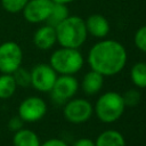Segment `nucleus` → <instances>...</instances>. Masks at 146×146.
Wrapping results in <instances>:
<instances>
[{
  "label": "nucleus",
  "instance_id": "nucleus-7",
  "mask_svg": "<svg viewBox=\"0 0 146 146\" xmlns=\"http://www.w3.org/2000/svg\"><path fill=\"white\" fill-rule=\"evenodd\" d=\"M23 52L21 47L14 41H7L0 44V72L13 74L21 67Z\"/></svg>",
  "mask_w": 146,
  "mask_h": 146
},
{
  "label": "nucleus",
  "instance_id": "nucleus-25",
  "mask_svg": "<svg viewBox=\"0 0 146 146\" xmlns=\"http://www.w3.org/2000/svg\"><path fill=\"white\" fill-rule=\"evenodd\" d=\"M54 2H58V3H64V5H67V3H71L75 0H52Z\"/></svg>",
  "mask_w": 146,
  "mask_h": 146
},
{
  "label": "nucleus",
  "instance_id": "nucleus-8",
  "mask_svg": "<svg viewBox=\"0 0 146 146\" xmlns=\"http://www.w3.org/2000/svg\"><path fill=\"white\" fill-rule=\"evenodd\" d=\"M31 86L41 92H50L58 76L49 64H38L31 71Z\"/></svg>",
  "mask_w": 146,
  "mask_h": 146
},
{
  "label": "nucleus",
  "instance_id": "nucleus-21",
  "mask_svg": "<svg viewBox=\"0 0 146 146\" xmlns=\"http://www.w3.org/2000/svg\"><path fill=\"white\" fill-rule=\"evenodd\" d=\"M133 42L138 50L146 54V25L140 26L135 35H133Z\"/></svg>",
  "mask_w": 146,
  "mask_h": 146
},
{
  "label": "nucleus",
  "instance_id": "nucleus-18",
  "mask_svg": "<svg viewBox=\"0 0 146 146\" xmlns=\"http://www.w3.org/2000/svg\"><path fill=\"white\" fill-rule=\"evenodd\" d=\"M16 88H17V84L15 82L13 74L2 73V75H0V98L1 99L10 98L16 91Z\"/></svg>",
  "mask_w": 146,
  "mask_h": 146
},
{
  "label": "nucleus",
  "instance_id": "nucleus-14",
  "mask_svg": "<svg viewBox=\"0 0 146 146\" xmlns=\"http://www.w3.org/2000/svg\"><path fill=\"white\" fill-rule=\"evenodd\" d=\"M96 146H127L124 136L115 129H107L100 132L96 140Z\"/></svg>",
  "mask_w": 146,
  "mask_h": 146
},
{
  "label": "nucleus",
  "instance_id": "nucleus-11",
  "mask_svg": "<svg viewBox=\"0 0 146 146\" xmlns=\"http://www.w3.org/2000/svg\"><path fill=\"white\" fill-rule=\"evenodd\" d=\"M88 35L97 39H104L108 35L111 31V25L108 19L102 14H92L84 19Z\"/></svg>",
  "mask_w": 146,
  "mask_h": 146
},
{
  "label": "nucleus",
  "instance_id": "nucleus-9",
  "mask_svg": "<svg viewBox=\"0 0 146 146\" xmlns=\"http://www.w3.org/2000/svg\"><path fill=\"white\" fill-rule=\"evenodd\" d=\"M47 113L46 102L36 96L25 98L18 107V116L25 122H35L41 120Z\"/></svg>",
  "mask_w": 146,
  "mask_h": 146
},
{
  "label": "nucleus",
  "instance_id": "nucleus-10",
  "mask_svg": "<svg viewBox=\"0 0 146 146\" xmlns=\"http://www.w3.org/2000/svg\"><path fill=\"white\" fill-rule=\"evenodd\" d=\"M54 6L52 0H29L23 8L24 18L30 23L46 22Z\"/></svg>",
  "mask_w": 146,
  "mask_h": 146
},
{
  "label": "nucleus",
  "instance_id": "nucleus-13",
  "mask_svg": "<svg viewBox=\"0 0 146 146\" xmlns=\"http://www.w3.org/2000/svg\"><path fill=\"white\" fill-rule=\"evenodd\" d=\"M103 86H104V76L96 71L90 70L82 78L81 88L83 92L88 96L97 95L103 89Z\"/></svg>",
  "mask_w": 146,
  "mask_h": 146
},
{
  "label": "nucleus",
  "instance_id": "nucleus-15",
  "mask_svg": "<svg viewBox=\"0 0 146 146\" xmlns=\"http://www.w3.org/2000/svg\"><path fill=\"white\" fill-rule=\"evenodd\" d=\"M14 146H40L38 135L30 129H19L15 132L13 138Z\"/></svg>",
  "mask_w": 146,
  "mask_h": 146
},
{
  "label": "nucleus",
  "instance_id": "nucleus-5",
  "mask_svg": "<svg viewBox=\"0 0 146 146\" xmlns=\"http://www.w3.org/2000/svg\"><path fill=\"white\" fill-rule=\"evenodd\" d=\"M63 115L73 124H82L94 115V105L86 98H71L63 106Z\"/></svg>",
  "mask_w": 146,
  "mask_h": 146
},
{
  "label": "nucleus",
  "instance_id": "nucleus-22",
  "mask_svg": "<svg viewBox=\"0 0 146 146\" xmlns=\"http://www.w3.org/2000/svg\"><path fill=\"white\" fill-rule=\"evenodd\" d=\"M29 0H1V5L5 10L9 13H18L22 11Z\"/></svg>",
  "mask_w": 146,
  "mask_h": 146
},
{
  "label": "nucleus",
  "instance_id": "nucleus-17",
  "mask_svg": "<svg viewBox=\"0 0 146 146\" xmlns=\"http://www.w3.org/2000/svg\"><path fill=\"white\" fill-rule=\"evenodd\" d=\"M70 16V10L67 5L64 3H58V2H54L51 13L48 17V19L46 21V23L48 25H51L54 27H56L60 22H63L65 18H67Z\"/></svg>",
  "mask_w": 146,
  "mask_h": 146
},
{
  "label": "nucleus",
  "instance_id": "nucleus-20",
  "mask_svg": "<svg viewBox=\"0 0 146 146\" xmlns=\"http://www.w3.org/2000/svg\"><path fill=\"white\" fill-rule=\"evenodd\" d=\"M122 98H123V102H124L125 107H135L140 102V92L137 89L132 88V89L127 90L122 95Z\"/></svg>",
  "mask_w": 146,
  "mask_h": 146
},
{
  "label": "nucleus",
  "instance_id": "nucleus-23",
  "mask_svg": "<svg viewBox=\"0 0 146 146\" xmlns=\"http://www.w3.org/2000/svg\"><path fill=\"white\" fill-rule=\"evenodd\" d=\"M40 146H70V145L60 138H50L46 140L43 144H41Z\"/></svg>",
  "mask_w": 146,
  "mask_h": 146
},
{
  "label": "nucleus",
  "instance_id": "nucleus-1",
  "mask_svg": "<svg viewBox=\"0 0 146 146\" xmlns=\"http://www.w3.org/2000/svg\"><path fill=\"white\" fill-rule=\"evenodd\" d=\"M127 60L128 52L124 46L113 39H100L89 49L87 55L90 70L98 72L104 78L114 76L122 72Z\"/></svg>",
  "mask_w": 146,
  "mask_h": 146
},
{
  "label": "nucleus",
  "instance_id": "nucleus-12",
  "mask_svg": "<svg viewBox=\"0 0 146 146\" xmlns=\"http://www.w3.org/2000/svg\"><path fill=\"white\" fill-rule=\"evenodd\" d=\"M56 42V30L54 26L48 24L39 27L33 35V43L40 50H48L52 48Z\"/></svg>",
  "mask_w": 146,
  "mask_h": 146
},
{
  "label": "nucleus",
  "instance_id": "nucleus-4",
  "mask_svg": "<svg viewBox=\"0 0 146 146\" xmlns=\"http://www.w3.org/2000/svg\"><path fill=\"white\" fill-rule=\"evenodd\" d=\"M83 64L84 58L79 49L65 47L56 49L49 60V65L59 75H74L81 71Z\"/></svg>",
  "mask_w": 146,
  "mask_h": 146
},
{
  "label": "nucleus",
  "instance_id": "nucleus-24",
  "mask_svg": "<svg viewBox=\"0 0 146 146\" xmlns=\"http://www.w3.org/2000/svg\"><path fill=\"white\" fill-rule=\"evenodd\" d=\"M72 146H96L95 145V140H92L91 138H88V137H82V138H79L76 139Z\"/></svg>",
  "mask_w": 146,
  "mask_h": 146
},
{
  "label": "nucleus",
  "instance_id": "nucleus-19",
  "mask_svg": "<svg viewBox=\"0 0 146 146\" xmlns=\"http://www.w3.org/2000/svg\"><path fill=\"white\" fill-rule=\"evenodd\" d=\"M13 76L15 79V82L17 86L26 88L29 86H31V72L27 71L24 67H18L14 73Z\"/></svg>",
  "mask_w": 146,
  "mask_h": 146
},
{
  "label": "nucleus",
  "instance_id": "nucleus-3",
  "mask_svg": "<svg viewBox=\"0 0 146 146\" xmlns=\"http://www.w3.org/2000/svg\"><path fill=\"white\" fill-rule=\"evenodd\" d=\"M124 111L125 105L122 95L116 91L102 94L94 105V114L100 122L106 124L116 122L123 115Z\"/></svg>",
  "mask_w": 146,
  "mask_h": 146
},
{
  "label": "nucleus",
  "instance_id": "nucleus-16",
  "mask_svg": "<svg viewBox=\"0 0 146 146\" xmlns=\"http://www.w3.org/2000/svg\"><path fill=\"white\" fill-rule=\"evenodd\" d=\"M130 79L138 89L146 88V62H138L130 68Z\"/></svg>",
  "mask_w": 146,
  "mask_h": 146
},
{
  "label": "nucleus",
  "instance_id": "nucleus-2",
  "mask_svg": "<svg viewBox=\"0 0 146 146\" xmlns=\"http://www.w3.org/2000/svg\"><path fill=\"white\" fill-rule=\"evenodd\" d=\"M56 39L60 47L79 49L86 42L88 32L86 22L80 16H68L56 27Z\"/></svg>",
  "mask_w": 146,
  "mask_h": 146
},
{
  "label": "nucleus",
  "instance_id": "nucleus-6",
  "mask_svg": "<svg viewBox=\"0 0 146 146\" xmlns=\"http://www.w3.org/2000/svg\"><path fill=\"white\" fill-rule=\"evenodd\" d=\"M79 87V81L74 75H58L50 90L52 102L64 105L76 95Z\"/></svg>",
  "mask_w": 146,
  "mask_h": 146
}]
</instances>
